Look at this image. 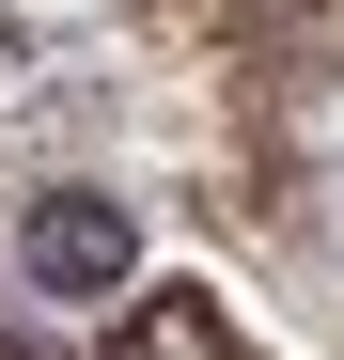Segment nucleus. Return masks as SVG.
<instances>
[{
    "label": "nucleus",
    "instance_id": "nucleus-2",
    "mask_svg": "<svg viewBox=\"0 0 344 360\" xmlns=\"http://www.w3.org/2000/svg\"><path fill=\"white\" fill-rule=\"evenodd\" d=\"M110 360H266V345L235 329V297H204V282H157V297H126Z\"/></svg>",
    "mask_w": 344,
    "mask_h": 360
},
{
    "label": "nucleus",
    "instance_id": "nucleus-3",
    "mask_svg": "<svg viewBox=\"0 0 344 360\" xmlns=\"http://www.w3.org/2000/svg\"><path fill=\"white\" fill-rule=\"evenodd\" d=\"M0 360H47V345H32V329H0Z\"/></svg>",
    "mask_w": 344,
    "mask_h": 360
},
{
    "label": "nucleus",
    "instance_id": "nucleus-1",
    "mask_svg": "<svg viewBox=\"0 0 344 360\" xmlns=\"http://www.w3.org/2000/svg\"><path fill=\"white\" fill-rule=\"evenodd\" d=\"M16 266H32V297H126L141 282V219L110 188H32L16 204Z\"/></svg>",
    "mask_w": 344,
    "mask_h": 360
}]
</instances>
